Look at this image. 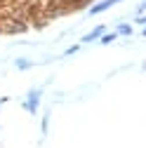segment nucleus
<instances>
[{"label":"nucleus","instance_id":"nucleus-1","mask_svg":"<svg viewBox=\"0 0 146 148\" xmlns=\"http://www.w3.org/2000/svg\"><path fill=\"white\" fill-rule=\"evenodd\" d=\"M116 3H120V0H101L99 5H92V10H90V14H101V12H106L108 7H113Z\"/></svg>","mask_w":146,"mask_h":148},{"label":"nucleus","instance_id":"nucleus-2","mask_svg":"<svg viewBox=\"0 0 146 148\" xmlns=\"http://www.w3.org/2000/svg\"><path fill=\"white\" fill-rule=\"evenodd\" d=\"M99 35H104V26H99V28H94L92 33H87V35H85L83 40H85V42H92L94 38H99Z\"/></svg>","mask_w":146,"mask_h":148},{"label":"nucleus","instance_id":"nucleus-3","mask_svg":"<svg viewBox=\"0 0 146 148\" xmlns=\"http://www.w3.org/2000/svg\"><path fill=\"white\" fill-rule=\"evenodd\" d=\"M118 35H132V26L130 24H120L118 26Z\"/></svg>","mask_w":146,"mask_h":148},{"label":"nucleus","instance_id":"nucleus-4","mask_svg":"<svg viewBox=\"0 0 146 148\" xmlns=\"http://www.w3.org/2000/svg\"><path fill=\"white\" fill-rule=\"evenodd\" d=\"M113 40H116V33H111V35H104V38H101V42H104V45L113 42Z\"/></svg>","mask_w":146,"mask_h":148},{"label":"nucleus","instance_id":"nucleus-5","mask_svg":"<svg viewBox=\"0 0 146 148\" xmlns=\"http://www.w3.org/2000/svg\"><path fill=\"white\" fill-rule=\"evenodd\" d=\"M137 21H139L141 26H146V16H139V19H137Z\"/></svg>","mask_w":146,"mask_h":148},{"label":"nucleus","instance_id":"nucleus-6","mask_svg":"<svg viewBox=\"0 0 146 148\" xmlns=\"http://www.w3.org/2000/svg\"><path fill=\"white\" fill-rule=\"evenodd\" d=\"M139 10H146V0H144V5H141V7H139Z\"/></svg>","mask_w":146,"mask_h":148},{"label":"nucleus","instance_id":"nucleus-7","mask_svg":"<svg viewBox=\"0 0 146 148\" xmlns=\"http://www.w3.org/2000/svg\"><path fill=\"white\" fill-rule=\"evenodd\" d=\"M144 35H146V26H144Z\"/></svg>","mask_w":146,"mask_h":148}]
</instances>
